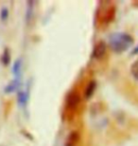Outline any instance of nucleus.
I'll return each mask as SVG.
<instances>
[{
    "label": "nucleus",
    "mask_w": 138,
    "mask_h": 146,
    "mask_svg": "<svg viewBox=\"0 0 138 146\" xmlns=\"http://www.w3.org/2000/svg\"><path fill=\"white\" fill-rule=\"evenodd\" d=\"M107 51V46L103 41H99L94 46V50H93V57L96 59H100L106 54Z\"/></svg>",
    "instance_id": "nucleus-3"
},
{
    "label": "nucleus",
    "mask_w": 138,
    "mask_h": 146,
    "mask_svg": "<svg viewBox=\"0 0 138 146\" xmlns=\"http://www.w3.org/2000/svg\"><path fill=\"white\" fill-rule=\"evenodd\" d=\"M20 68H21V63H20V61H16V63L14 64V66H13V72L15 73V74H18L20 71Z\"/></svg>",
    "instance_id": "nucleus-8"
},
{
    "label": "nucleus",
    "mask_w": 138,
    "mask_h": 146,
    "mask_svg": "<svg viewBox=\"0 0 138 146\" xmlns=\"http://www.w3.org/2000/svg\"><path fill=\"white\" fill-rule=\"evenodd\" d=\"M137 4V6H138V2H135V3H134V5H136Z\"/></svg>",
    "instance_id": "nucleus-11"
},
{
    "label": "nucleus",
    "mask_w": 138,
    "mask_h": 146,
    "mask_svg": "<svg viewBox=\"0 0 138 146\" xmlns=\"http://www.w3.org/2000/svg\"><path fill=\"white\" fill-rule=\"evenodd\" d=\"M110 46L116 52H122L128 49L133 44V37L124 33H114L110 37Z\"/></svg>",
    "instance_id": "nucleus-1"
},
{
    "label": "nucleus",
    "mask_w": 138,
    "mask_h": 146,
    "mask_svg": "<svg viewBox=\"0 0 138 146\" xmlns=\"http://www.w3.org/2000/svg\"><path fill=\"white\" fill-rule=\"evenodd\" d=\"M101 8L96 13V20L100 26H108L113 21L116 15V7L111 2L100 3Z\"/></svg>",
    "instance_id": "nucleus-2"
},
{
    "label": "nucleus",
    "mask_w": 138,
    "mask_h": 146,
    "mask_svg": "<svg viewBox=\"0 0 138 146\" xmlns=\"http://www.w3.org/2000/svg\"><path fill=\"white\" fill-rule=\"evenodd\" d=\"M81 102V97L78 93L70 92L66 97V106L68 108H76Z\"/></svg>",
    "instance_id": "nucleus-4"
},
{
    "label": "nucleus",
    "mask_w": 138,
    "mask_h": 146,
    "mask_svg": "<svg viewBox=\"0 0 138 146\" xmlns=\"http://www.w3.org/2000/svg\"><path fill=\"white\" fill-rule=\"evenodd\" d=\"M133 53H138V46H136L135 48H134V50H133Z\"/></svg>",
    "instance_id": "nucleus-10"
},
{
    "label": "nucleus",
    "mask_w": 138,
    "mask_h": 146,
    "mask_svg": "<svg viewBox=\"0 0 138 146\" xmlns=\"http://www.w3.org/2000/svg\"><path fill=\"white\" fill-rule=\"evenodd\" d=\"M96 89V83L95 82H91L87 86L86 89H85V97L86 98H90L91 96L94 94V91Z\"/></svg>",
    "instance_id": "nucleus-5"
},
{
    "label": "nucleus",
    "mask_w": 138,
    "mask_h": 146,
    "mask_svg": "<svg viewBox=\"0 0 138 146\" xmlns=\"http://www.w3.org/2000/svg\"><path fill=\"white\" fill-rule=\"evenodd\" d=\"M19 102L22 104H25L26 102H27V96H26V94L24 92H20L19 93Z\"/></svg>",
    "instance_id": "nucleus-9"
},
{
    "label": "nucleus",
    "mask_w": 138,
    "mask_h": 146,
    "mask_svg": "<svg viewBox=\"0 0 138 146\" xmlns=\"http://www.w3.org/2000/svg\"><path fill=\"white\" fill-rule=\"evenodd\" d=\"M0 16H1L2 20H6L9 16V11L7 8H3L1 10V13H0Z\"/></svg>",
    "instance_id": "nucleus-7"
},
{
    "label": "nucleus",
    "mask_w": 138,
    "mask_h": 146,
    "mask_svg": "<svg viewBox=\"0 0 138 146\" xmlns=\"http://www.w3.org/2000/svg\"><path fill=\"white\" fill-rule=\"evenodd\" d=\"M131 73L133 77L138 81V59L131 66Z\"/></svg>",
    "instance_id": "nucleus-6"
}]
</instances>
